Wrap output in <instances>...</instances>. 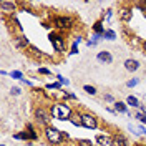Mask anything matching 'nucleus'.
I'll use <instances>...</instances> for the list:
<instances>
[{
  "mask_svg": "<svg viewBox=\"0 0 146 146\" xmlns=\"http://www.w3.org/2000/svg\"><path fill=\"white\" fill-rule=\"evenodd\" d=\"M52 116L60 119V121H70V118L73 116L70 105H66V103H55L53 108H52Z\"/></svg>",
  "mask_w": 146,
  "mask_h": 146,
  "instance_id": "1",
  "label": "nucleus"
},
{
  "mask_svg": "<svg viewBox=\"0 0 146 146\" xmlns=\"http://www.w3.org/2000/svg\"><path fill=\"white\" fill-rule=\"evenodd\" d=\"M45 136H46V139H48V143H52V145H60V143L63 141V133H62L60 129L53 128V126H46Z\"/></svg>",
  "mask_w": 146,
  "mask_h": 146,
  "instance_id": "2",
  "label": "nucleus"
},
{
  "mask_svg": "<svg viewBox=\"0 0 146 146\" xmlns=\"http://www.w3.org/2000/svg\"><path fill=\"white\" fill-rule=\"evenodd\" d=\"M50 42H52V45H53L55 52H58V53H63V52H65V46H66V43H65V38L62 35L52 33V35H50Z\"/></svg>",
  "mask_w": 146,
  "mask_h": 146,
  "instance_id": "3",
  "label": "nucleus"
},
{
  "mask_svg": "<svg viewBox=\"0 0 146 146\" xmlns=\"http://www.w3.org/2000/svg\"><path fill=\"white\" fill-rule=\"evenodd\" d=\"M35 116H36V121L45 125V126H50V121H52V111H46L43 108H36L35 111Z\"/></svg>",
  "mask_w": 146,
  "mask_h": 146,
  "instance_id": "4",
  "label": "nucleus"
},
{
  "mask_svg": "<svg viewBox=\"0 0 146 146\" xmlns=\"http://www.w3.org/2000/svg\"><path fill=\"white\" fill-rule=\"evenodd\" d=\"M82 126L88 128V129H96V126H98L96 116H93V115H90V113L82 115Z\"/></svg>",
  "mask_w": 146,
  "mask_h": 146,
  "instance_id": "5",
  "label": "nucleus"
},
{
  "mask_svg": "<svg viewBox=\"0 0 146 146\" xmlns=\"http://www.w3.org/2000/svg\"><path fill=\"white\" fill-rule=\"evenodd\" d=\"M53 25L60 30L63 28H70L73 25V20L70 17H65V15H60V17H55L53 18Z\"/></svg>",
  "mask_w": 146,
  "mask_h": 146,
  "instance_id": "6",
  "label": "nucleus"
},
{
  "mask_svg": "<svg viewBox=\"0 0 146 146\" xmlns=\"http://www.w3.org/2000/svg\"><path fill=\"white\" fill-rule=\"evenodd\" d=\"M96 60L98 62H101V63H113V55L110 53V52H106V50H103V52H98V55H96Z\"/></svg>",
  "mask_w": 146,
  "mask_h": 146,
  "instance_id": "7",
  "label": "nucleus"
},
{
  "mask_svg": "<svg viewBox=\"0 0 146 146\" xmlns=\"http://www.w3.org/2000/svg\"><path fill=\"white\" fill-rule=\"evenodd\" d=\"M96 145L98 146H116L115 145V141H113V138L106 136V135H100V136H96Z\"/></svg>",
  "mask_w": 146,
  "mask_h": 146,
  "instance_id": "8",
  "label": "nucleus"
},
{
  "mask_svg": "<svg viewBox=\"0 0 146 146\" xmlns=\"http://www.w3.org/2000/svg\"><path fill=\"white\" fill-rule=\"evenodd\" d=\"M125 68L131 73L136 72V70H139V62L135 58H128V60H125Z\"/></svg>",
  "mask_w": 146,
  "mask_h": 146,
  "instance_id": "9",
  "label": "nucleus"
},
{
  "mask_svg": "<svg viewBox=\"0 0 146 146\" xmlns=\"http://www.w3.org/2000/svg\"><path fill=\"white\" fill-rule=\"evenodd\" d=\"M15 7H17L15 2H7V0H2V2H0L2 12H12V10H15Z\"/></svg>",
  "mask_w": 146,
  "mask_h": 146,
  "instance_id": "10",
  "label": "nucleus"
},
{
  "mask_svg": "<svg viewBox=\"0 0 146 146\" xmlns=\"http://www.w3.org/2000/svg\"><path fill=\"white\" fill-rule=\"evenodd\" d=\"M131 17H133V12H131V9H121L119 10V18L123 20V22H129L131 20Z\"/></svg>",
  "mask_w": 146,
  "mask_h": 146,
  "instance_id": "11",
  "label": "nucleus"
},
{
  "mask_svg": "<svg viewBox=\"0 0 146 146\" xmlns=\"http://www.w3.org/2000/svg\"><path fill=\"white\" fill-rule=\"evenodd\" d=\"M128 128H129L135 135H138V136H139V135H146V126H143V125H129Z\"/></svg>",
  "mask_w": 146,
  "mask_h": 146,
  "instance_id": "12",
  "label": "nucleus"
},
{
  "mask_svg": "<svg viewBox=\"0 0 146 146\" xmlns=\"http://www.w3.org/2000/svg\"><path fill=\"white\" fill-rule=\"evenodd\" d=\"M115 111L129 115V111H128V108H126V103H123V101H115ZM129 116H131V115H129Z\"/></svg>",
  "mask_w": 146,
  "mask_h": 146,
  "instance_id": "13",
  "label": "nucleus"
},
{
  "mask_svg": "<svg viewBox=\"0 0 146 146\" xmlns=\"http://www.w3.org/2000/svg\"><path fill=\"white\" fill-rule=\"evenodd\" d=\"M113 141H115L116 146H128V139L123 135H116V136L113 138Z\"/></svg>",
  "mask_w": 146,
  "mask_h": 146,
  "instance_id": "14",
  "label": "nucleus"
},
{
  "mask_svg": "<svg viewBox=\"0 0 146 146\" xmlns=\"http://www.w3.org/2000/svg\"><path fill=\"white\" fill-rule=\"evenodd\" d=\"M126 105H129V106H133V108H139L141 105H139V101H138L136 96H133V95H129L126 98Z\"/></svg>",
  "mask_w": 146,
  "mask_h": 146,
  "instance_id": "15",
  "label": "nucleus"
},
{
  "mask_svg": "<svg viewBox=\"0 0 146 146\" xmlns=\"http://www.w3.org/2000/svg\"><path fill=\"white\" fill-rule=\"evenodd\" d=\"M70 121H72V125H75V126H82V115L78 116V115H73L72 118H70Z\"/></svg>",
  "mask_w": 146,
  "mask_h": 146,
  "instance_id": "16",
  "label": "nucleus"
},
{
  "mask_svg": "<svg viewBox=\"0 0 146 146\" xmlns=\"http://www.w3.org/2000/svg\"><path fill=\"white\" fill-rule=\"evenodd\" d=\"M13 138L15 139H30V136H28V131H22V133H17V135H13Z\"/></svg>",
  "mask_w": 146,
  "mask_h": 146,
  "instance_id": "17",
  "label": "nucleus"
},
{
  "mask_svg": "<svg viewBox=\"0 0 146 146\" xmlns=\"http://www.w3.org/2000/svg\"><path fill=\"white\" fill-rule=\"evenodd\" d=\"M103 38H106V40H115V38H116L115 30H106V32H105V35H103Z\"/></svg>",
  "mask_w": 146,
  "mask_h": 146,
  "instance_id": "18",
  "label": "nucleus"
},
{
  "mask_svg": "<svg viewBox=\"0 0 146 146\" xmlns=\"http://www.w3.org/2000/svg\"><path fill=\"white\" fill-rule=\"evenodd\" d=\"M27 129H28V136H30V139H36V138H38V135H36V131L33 129L32 125H28Z\"/></svg>",
  "mask_w": 146,
  "mask_h": 146,
  "instance_id": "19",
  "label": "nucleus"
},
{
  "mask_svg": "<svg viewBox=\"0 0 146 146\" xmlns=\"http://www.w3.org/2000/svg\"><path fill=\"white\" fill-rule=\"evenodd\" d=\"M135 118H136L139 123H145V125H146V113H143V111H138L136 115H135Z\"/></svg>",
  "mask_w": 146,
  "mask_h": 146,
  "instance_id": "20",
  "label": "nucleus"
},
{
  "mask_svg": "<svg viewBox=\"0 0 146 146\" xmlns=\"http://www.w3.org/2000/svg\"><path fill=\"white\" fill-rule=\"evenodd\" d=\"M83 90L86 91L88 95H96V88H95V86H91V85H85V86H83Z\"/></svg>",
  "mask_w": 146,
  "mask_h": 146,
  "instance_id": "21",
  "label": "nucleus"
},
{
  "mask_svg": "<svg viewBox=\"0 0 146 146\" xmlns=\"http://www.w3.org/2000/svg\"><path fill=\"white\" fill-rule=\"evenodd\" d=\"M46 88L48 90H60L62 88V83H50V85H46Z\"/></svg>",
  "mask_w": 146,
  "mask_h": 146,
  "instance_id": "22",
  "label": "nucleus"
},
{
  "mask_svg": "<svg viewBox=\"0 0 146 146\" xmlns=\"http://www.w3.org/2000/svg\"><path fill=\"white\" fill-rule=\"evenodd\" d=\"M17 45H18V46H25V45H28L27 36H20V40H17Z\"/></svg>",
  "mask_w": 146,
  "mask_h": 146,
  "instance_id": "23",
  "label": "nucleus"
},
{
  "mask_svg": "<svg viewBox=\"0 0 146 146\" xmlns=\"http://www.w3.org/2000/svg\"><path fill=\"white\" fill-rule=\"evenodd\" d=\"M138 83H139V78H133V80H129V82L126 83L128 88H133V86H136Z\"/></svg>",
  "mask_w": 146,
  "mask_h": 146,
  "instance_id": "24",
  "label": "nucleus"
},
{
  "mask_svg": "<svg viewBox=\"0 0 146 146\" xmlns=\"http://www.w3.org/2000/svg\"><path fill=\"white\" fill-rule=\"evenodd\" d=\"M10 76H12V78H18V80H23L22 72H12V73H10Z\"/></svg>",
  "mask_w": 146,
  "mask_h": 146,
  "instance_id": "25",
  "label": "nucleus"
},
{
  "mask_svg": "<svg viewBox=\"0 0 146 146\" xmlns=\"http://www.w3.org/2000/svg\"><path fill=\"white\" fill-rule=\"evenodd\" d=\"M70 53H72V55L78 53V42H76V40L73 42V45H72V52H70Z\"/></svg>",
  "mask_w": 146,
  "mask_h": 146,
  "instance_id": "26",
  "label": "nucleus"
},
{
  "mask_svg": "<svg viewBox=\"0 0 146 146\" xmlns=\"http://www.w3.org/2000/svg\"><path fill=\"white\" fill-rule=\"evenodd\" d=\"M78 145H80V146H93V145H91V141H88V139H80V141H78Z\"/></svg>",
  "mask_w": 146,
  "mask_h": 146,
  "instance_id": "27",
  "label": "nucleus"
},
{
  "mask_svg": "<svg viewBox=\"0 0 146 146\" xmlns=\"http://www.w3.org/2000/svg\"><path fill=\"white\" fill-rule=\"evenodd\" d=\"M38 73H40V75H52V72H50L48 68H38Z\"/></svg>",
  "mask_w": 146,
  "mask_h": 146,
  "instance_id": "28",
  "label": "nucleus"
},
{
  "mask_svg": "<svg viewBox=\"0 0 146 146\" xmlns=\"http://www.w3.org/2000/svg\"><path fill=\"white\" fill-rule=\"evenodd\" d=\"M56 78H58V82L62 83V85H63V83H65V85H68V83H70V82H68V80H66V78H63V76H60V75H58Z\"/></svg>",
  "mask_w": 146,
  "mask_h": 146,
  "instance_id": "29",
  "label": "nucleus"
},
{
  "mask_svg": "<svg viewBox=\"0 0 146 146\" xmlns=\"http://www.w3.org/2000/svg\"><path fill=\"white\" fill-rule=\"evenodd\" d=\"M22 91H20V88H17V86H13L12 88V95H20Z\"/></svg>",
  "mask_w": 146,
  "mask_h": 146,
  "instance_id": "30",
  "label": "nucleus"
},
{
  "mask_svg": "<svg viewBox=\"0 0 146 146\" xmlns=\"http://www.w3.org/2000/svg\"><path fill=\"white\" fill-rule=\"evenodd\" d=\"M105 100L106 101H115V98H113L111 95H105Z\"/></svg>",
  "mask_w": 146,
  "mask_h": 146,
  "instance_id": "31",
  "label": "nucleus"
},
{
  "mask_svg": "<svg viewBox=\"0 0 146 146\" xmlns=\"http://www.w3.org/2000/svg\"><path fill=\"white\" fill-rule=\"evenodd\" d=\"M143 48H145V52H146V40L143 42Z\"/></svg>",
  "mask_w": 146,
  "mask_h": 146,
  "instance_id": "32",
  "label": "nucleus"
},
{
  "mask_svg": "<svg viewBox=\"0 0 146 146\" xmlns=\"http://www.w3.org/2000/svg\"><path fill=\"white\" fill-rule=\"evenodd\" d=\"M25 146H33V145H32V143H27V145H25Z\"/></svg>",
  "mask_w": 146,
  "mask_h": 146,
  "instance_id": "33",
  "label": "nucleus"
},
{
  "mask_svg": "<svg viewBox=\"0 0 146 146\" xmlns=\"http://www.w3.org/2000/svg\"><path fill=\"white\" fill-rule=\"evenodd\" d=\"M0 146H7V145H0Z\"/></svg>",
  "mask_w": 146,
  "mask_h": 146,
  "instance_id": "34",
  "label": "nucleus"
}]
</instances>
